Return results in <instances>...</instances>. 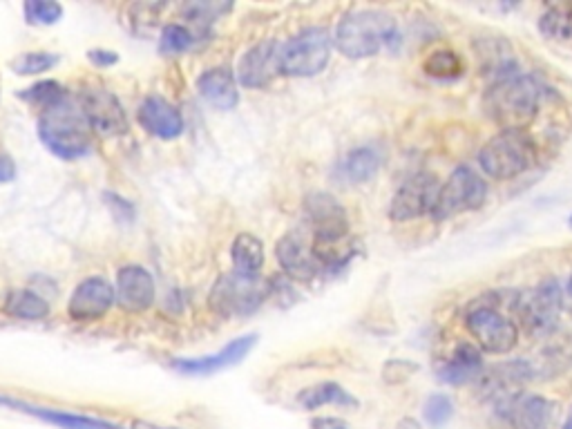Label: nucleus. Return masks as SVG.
Masks as SVG:
<instances>
[{
    "label": "nucleus",
    "mask_w": 572,
    "mask_h": 429,
    "mask_svg": "<svg viewBox=\"0 0 572 429\" xmlns=\"http://www.w3.org/2000/svg\"><path fill=\"white\" fill-rule=\"evenodd\" d=\"M543 85L532 74H510L494 81L483 97V110L503 130H526L541 110Z\"/></svg>",
    "instance_id": "obj_1"
},
{
    "label": "nucleus",
    "mask_w": 572,
    "mask_h": 429,
    "mask_svg": "<svg viewBox=\"0 0 572 429\" xmlns=\"http://www.w3.org/2000/svg\"><path fill=\"white\" fill-rule=\"evenodd\" d=\"M38 137L52 155L61 159H79L90 155L92 126L85 117L79 99L65 94L54 106L41 110L38 117Z\"/></svg>",
    "instance_id": "obj_2"
},
{
    "label": "nucleus",
    "mask_w": 572,
    "mask_h": 429,
    "mask_svg": "<svg viewBox=\"0 0 572 429\" xmlns=\"http://www.w3.org/2000/svg\"><path fill=\"white\" fill-rule=\"evenodd\" d=\"M398 38L394 16L380 9H358L340 18L333 43L342 56L360 61L371 59L383 50H392Z\"/></svg>",
    "instance_id": "obj_3"
},
{
    "label": "nucleus",
    "mask_w": 572,
    "mask_h": 429,
    "mask_svg": "<svg viewBox=\"0 0 572 429\" xmlns=\"http://www.w3.org/2000/svg\"><path fill=\"white\" fill-rule=\"evenodd\" d=\"M537 143L526 130H501L479 152V166L488 177L508 181L537 166Z\"/></svg>",
    "instance_id": "obj_4"
},
{
    "label": "nucleus",
    "mask_w": 572,
    "mask_h": 429,
    "mask_svg": "<svg viewBox=\"0 0 572 429\" xmlns=\"http://www.w3.org/2000/svg\"><path fill=\"white\" fill-rule=\"evenodd\" d=\"M269 295L271 282L262 280L260 275H242L233 271L222 275L213 284L208 304L222 318H244L260 309Z\"/></svg>",
    "instance_id": "obj_5"
},
{
    "label": "nucleus",
    "mask_w": 572,
    "mask_h": 429,
    "mask_svg": "<svg viewBox=\"0 0 572 429\" xmlns=\"http://www.w3.org/2000/svg\"><path fill=\"white\" fill-rule=\"evenodd\" d=\"M512 309L530 336H550L559 327V316L564 311V289L555 280L530 286L514 293Z\"/></svg>",
    "instance_id": "obj_6"
},
{
    "label": "nucleus",
    "mask_w": 572,
    "mask_h": 429,
    "mask_svg": "<svg viewBox=\"0 0 572 429\" xmlns=\"http://www.w3.org/2000/svg\"><path fill=\"white\" fill-rule=\"evenodd\" d=\"M333 36L324 27H307V30L280 43V74L309 79L318 76L331 61Z\"/></svg>",
    "instance_id": "obj_7"
},
{
    "label": "nucleus",
    "mask_w": 572,
    "mask_h": 429,
    "mask_svg": "<svg viewBox=\"0 0 572 429\" xmlns=\"http://www.w3.org/2000/svg\"><path fill=\"white\" fill-rule=\"evenodd\" d=\"M465 327L476 345L488 354H510L519 342V327L494 302H476L465 316Z\"/></svg>",
    "instance_id": "obj_8"
},
{
    "label": "nucleus",
    "mask_w": 572,
    "mask_h": 429,
    "mask_svg": "<svg viewBox=\"0 0 572 429\" xmlns=\"http://www.w3.org/2000/svg\"><path fill=\"white\" fill-rule=\"evenodd\" d=\"M488 199V184L472 168L461 166L447 177L445 184L438 190L432 217L436 222L459 217L463 213L479 211Z\"/></svg>",
    "instance_id": "obj_9"
},
{
    "label": "nucleus",
    "mask_w": 572,
    "mask_h": 429,
    "mask_svg": "<svg viewBox=\"0 0 572 429\" xmlns=\"http://www.w3.org/2000/svg\"><path fill=\"white\" fill-rule=\"evenodd\" d=\"M438 190H441V184H438L436 175L425 173V170L412 175L396 190L392 204H389V219L392 222H412V219L423 215H432Z\"/></svg>",
    "instance_id": "obj_10"
},
{
    "label": "nucleus",
    "mask_w": 572,
    "mask_h": 429,
    "mask_svg": "<svg viewBox=\"0 0 572 429\" xmlns=\"http://www.w3.org/2000/svg\"><path fill=\"white\" fill-rule=\"evenodd\" d=\"M497 412L512 429H555L557 405L539 394L503 396Z\"/></svg>",
    "instance_id": "obj_11"
},
{
    "label": "nucleus",
    "mask_w": 572,
    "mask_h": 429,
    "mask_svg": "<svg viewBox=\"0 0 572 429\" xmlns=\"http://www.w3.org/2000/svg\"><path fill=\"white\" fill-rule=\"evenodd\" d=\"M275 257H278L282 271L289 275L291 280L311 282L322 273L318 257L313 253L311 237H307L302 231L286 233L282 240L275 244Z\"/></svg>",
    "instance_id": "obj_12"
},
{
    "label": "nucleus",
    "mask_w": 572,
    "mask_h": 429,
    "mask_svg": "<svg viewBox=\"0 0 572 429\" xmlns=\"http://www.w3.org/2000/svg\"><path fill=\"white\" fill-rule=\"evenodd\" d=\"M257 336L255 333H246L228 342L224 349H219L217 354L202 356V358H181L173 362V369L179 371L184 376H213L219 374L233 365H240V362L251 354V349L255 347Z\"/></svg>",
    "instance_id": "obj_13"
},
{
    "label": "nucleus",
    "mask_w": 572,
    "mask_h": 429,
    "mask_svg": "<svg viewBox=\"0 0 572 429\" xmlns=\"http://www.w3.org/2000/svg\"><path fill=\"white\" fill-rule=\"evenodd\" d=\"M275 76H280V43L262 41L246 52L237 65V81L244 88H266Z\"/></svg>",
    "instance_id": "obj_14"
},
{
    "label": "nucleus",
    "mask_w": 572,
    "mask_h": 429,
    "mask_svg": "<svg viewBox=\"0 0 572 429\" xmlns=\"http://www.w3.org/2000/svg\"><path fill=\"white\" fill-rule=\"evenodd\" d=\"M85 117L92 130H99L108 137H117L128 132V117L123 112L119 99L108 90H85L79 99Z\"/></svg>",
    "instance_id": "obj_15"
},
{
    "label": "nucleus",
    "mask_w": 572,
    "mask_h": 429,
    "mask_svg": "<svg viewBox=\"0 0 572 429\" xmlns=\"http://www.w3.org/2000/svg\"><path fill=\"white\" fill-rule=\"evenodd\" d=\"M114 300L128 313H143L155 302V280L143 266H123L114 286Z\"/></svg>",
    "instance_id": "obj_16"
},
{
    "label": "nucleus",
    "mask_w": 572,
    "mask_h": 429,
    "mask_svg": "<svg viewBox=\"0 0 572 429\" xmlns=\"http://www.w3.org/2000/svg\"><path fill=\"white\" fill-rule=\"evenodd\" d=\"M114 302H117L114 300V286L108 280L88 278L76 286L68 304V313L76 322H92L106 316Z\"/></svg>",
    "instance_id": "obj_17"
},
{
    "label": "nucleus",
    "mask_w": 572,
    "mask_h": 429,
    "mask_svg": "<svg viewBox=\"0 0 572 429\" xmlns=\"http://www.w3.org/2000/svg\"><path fill=\"white\" fill-rule=\"evenodd\" d=\"M139 123L157 139H177L184 132L181 112L161 97H148L139 106Z\"/></svg>",
    "instance_id": "obj_18"
},
{
    "label": "nucleus",
    "mask_w": 572,
    "mask_h": 429,
    "mask_svg": "<svg viewBox=\"0 0 572 429\" xmlns=\"http://www.w3.org/2000/svg\"><path fill=\"white\" fill-rule=\"evenodd\" d=\"M481 371H483L481 351L470 345V342H461L450 356L443 358V362L436 369V376L445 385L461 387L479 378Z\"/></svg>",
    "instance_id": "obj_19"
},
{
    "label": "nucleus",
    "mask_w": 572,
    "mask_h": 429,
    "mask_svg": "<svg viewBox=\"0 0 572 429\" xmlns=\"http://www.w3.org/2000/svg\"><path fill=\"white\" fill-rule=\"evenodd\" d=\"M304 213L309 217L311 233H351L347 211L327 193L309 195Z\"/></svg>",
    "instance_id": "obj_20"
},
{
    "label": "nucleus",
    "mask_w": 572,
    "mask_h": 429,
    "mask_svg": "<svg viewBox=\"0 0 572 429\" xmlns=\"http://www.w3.org/2000/svg\"><path fill=\"white\" fill-rule=\"evenodd\" d=\"M197 90L202 94V99L217 110H233L240 103L235 74L228 68L206 70L197 79Z\"/></svg>",
    "instance_id": "obj_21"
},
{
    "label": "nucleus",
    "mask_w": 572,
    "mask_h": 429,
    "mask_svg": "<svg viewBox=\"0 0 572 429\" xmlns=\"http://www.w3.org/2000/svg\"><path fill=\"white\" fill-rule=\"evenodd\" d=\"M383 166V150L378 146H360L338 161L336 177L342 184H365L374 179Z\"/></svg>",
    "instance_id": "obj_22"
},
{
    "label": "nucleus",
    "mask_w": 572,
    "mask_h": 429,
    "mask_svg": "<svg viewBox=\"0 0 572 429\" xmlns=\"http://www.w3.org/2000/svg\"><path fill=\"white\" fill-rule=\"evenodd\" d=\"M0 405L18 409V412H25L30 416L41 418V421L50 423V425H59L63 429H126L117 423H108L101 421V418H90V416H81V414H72V412H61V409H45V407H32L25 403H18V400L12 398H3L0 396Z\"/></svg>",
    "instance_id": "obj_23"
},
{
    "label": "nucleus",
    "mask_w": 572,
    "mask_h": 429,
    "mask_svg": "<svg viewBox=\"0 0 572 429\" xmlns=\"http://www.w3.org/2000/svg\"><path fill=\"white\" fill-rule=\"evenodd\" d=\"M298 405L307 412H316L320 407H345V409H358L360 403L354 394H349L345 387H340L338 383H331V380H324L313 387L302 389L298 394Z\"/></svg>",
    "instance_id": "obj_24"
},
{
    "label": "nucleus",
    "mask_w": 572,
    "mask_h": 429,
    "mask_svg": "<svg viewBox=\"0 0 572 429\" xmlns=\"http://www.w3.org/2000/svg\"><path fill=\"white\" fill-rule=\"evenodd\" d=\"M231 260L237 273L260 275L264 266V244L253 233H240L231 246Z\"/></svg>",
    "instance_id": "obj_25"
},
{
    "label": "nucleus",
    "mask_w": 572,
    "mask_h": 429,
    "mask_svg": "<svg viewBox=\"0 0 572 429\" xmlns=\"http://www.w3.org/2000/svg\"><path fill=\"white\" fill-rule=\"evenodd\" d=\"M5 313L16 320H43L50 316V304L34 291L16 289L5 298Z\"/></svg>",
    "instance_id": "obj_26"
},
{
    "label": "nucleus",
    "mask_w": 572,
    "mask_h": 429,
    "mask_svg": "<svg viewBox=\"0 0 572 429\" xmlns=\"http://www.w3.org/2000/svg\"><path fill=\"white\" fill-rule=\"evenodd\" d=\"M541 34L550 41H570L572 38V5L550 7L539 21Z\"/></svg>",
    "instance_id": "obj_27"
},
{
    "label": "nucleus",
    "mask_w": 572,
    "mask_h": 429,
    "mask_svg": "<svg viewBox=\"0 0 572 429\" xmlns=\"http://www.w3.org/2000/svg\"><path fill=\"white\" fill-rule=\"evenodd\" d=\"M423 70L425 74L432 76V79L452 81V79H459V76L463 74V61H461V56L452 50H434L425 59Z\"/></svg>",
    "instance_id": "obj_28"
},
{
    "label": "nucleus",
    "mask_w": 572,
    "mask_h": 429,
    "mask_svg": "<svg viewBox=\"0 0 572 429\" xmlns=\"http://www.w3.org/2000/svg\"><path fill=\"white\" fill-rule=\"evenodd\" d=\"M193 43H195V36L190 34L186 27L166 25L159 38V52L166 56H177V54H184L186 50H190Z\"/></svg>",
    "instance_id": "obj_29"
},
{
    "label": "nucleus",
    "mask_w": 572,
    "mask_h": 429,
    "mask_svg": "<svg viewBox=\"0 0 572 429\" xmlns=\"http://www.w3.org/2000/svg\"><path fill=\"white\" fill-rule=\"evenodd\" d=\"M423 416H425V421L429 427H434V429L445 427L454 416L452 398L445 396V394H432L425 400Z\"/></svg>",
    "instance_id": "obj_30"
},
{
    "label": "nucleus",
    "mask_w": 572,
    "mask_h": 429,
    "mask_svg": "<svg viewBox=\"0 0 572 429\" xmlns=\"http://www.w3.org/2000/svg\"><path fill=\"white\" fill-rule=\"evenodd\" d=\"M65 94H68V92H65V90L61 88V83H56V81H41V83L32 85L30 90H25V92L21 94V99H25L27 103H32V106H36V108L45 110V108L54 106V103L59 101V99H63Z\"/></svg>",
    "instance_id": "obj_31"
},
{
    "label": "nucleus",
    "mask_w": 572,
    "mask_h": 429,
    "mask_svg": "<svg viewBox=\"0 0 572 429\" xmlns=\"http://www.w3.org/2000/svg\"><path fill=\"white\" fill-rule=\"evenodd\" d=\"M27 23L32 25H54L63 18V7L52 0H30L23 7Z\"/></svg>",
    "instance_id": "obj_32"
},
{
    "label": "nucleus",
    "mask_w": 572,
    "mask_h": 429,
    "mask_svg": "<svg viewBox=\"0 0 572 429\" xmlns=\"http://www.w3.org/2000/svg\"><path fill=\"white\" fill-rule=\"evenodd\" d=\"M56 63H59V56H56V54H50V52H25L23 56H18V59L12 63V70L16 74L32 76V74H41V72L52 70Z\"/></svg>",
    "instance_id": "obj_33"
},
{
    "label": "nucleus",
    "mask_w": 572,
    "mask_h": 429,
    "mask_svg": "<svg viewBox=\"0 0 572 429\" xmlns=\"http://www.w3.org/2000/svg\"><path fill=\"white\" fill-rule=\"evenodd\" d=\"M311 429H351L345 418L340 416H316L309 423Z\"/></svg>",
    "instance_id": "obj_34"
},
{
    "label": "nucleus",
    "mask_w": 572,
    "mask_h": 429,
    "mask_svg": "<svg viewBox=\"0 0 572 429\" xmlns=\"http://www.w3.org/2000/svg\"><path fill=\"white\" fill-rule=\"evenodd\" d=\"M88 59L97 65V68H110V65L119 61V56L114 52H108V50H90Z\"/></svg>",
    "instance_id": "obj_35"
},
{
    "label": "nucleus",
    "mask_w": 572,
    "mask_h": 429,
    "mask_svg": "<svg viewBox=\"0 0 572 429\" xmlns=\"http://www.w3.org/2000/svg\"><path fill=\"white\" fill-rule=\"evenodd\" d=\"M14 177H16L14 161L5 155H0V184H9Z\"/></svg>",
    "instance_id": "obj_36"
},
{
    "label": "nucleus",
    "mask_w": 572,
    "mask_h": 429,
    "mask_svg": "<svg viewBox=\"0 0 572 429\" xmlns=\"http://www.w3.org/2000/svg\"><path fill=\"white\" fill-rule=\"evenodd\" d=\"M564 309H568L572 313V275L564 286Z\"/></svg>",
    "instance_id": "obj_37"
},
{
    "label": "nucleus",
    "mask_w": 572,
    "mask_h": 429,
    "mask_svg": "<svg viewBox=\"0 0 572 429\" xmlns=\"http://www.w3.org/2000/svg\"><path fill=\"white\" fill-rule=\"evenodd\" d=\"M396 429H421V425H418L414 418H403V421L396 425Z\"/></svg>",
    "instance_id": "obj_38"
},
{
    "label": "nucleus",
    "mask_w": 572,
    "mask_h": 429,
    "mask_svg": "<svg viewBox=\"0 0 572 429\" xmlns=\"http://www.w3.org/2000/svg\"><path fill=\"white\" fill-rule=\"evenodd\" d=\"M561 429H572V405H570V409H568V416H566V423H564V427Z\"/></svg>",
    "instance_id": "obj_39"
},
{
    "label": "nucleus",
    "mask_w": 572,
    "mask_h": 429,
    "mask_svg": "<svg viewBox=\"0 0 572 429\" xmlns=\"http://www.w3.org/2000/svg\"><path fill=\"white\" fill-rule=\"evenodd\" d=\"M568 226H570V228H572V215H570V217H568Z\"/></svg>",
    "instance_id": "obj_40"
},
{
    "label": "nucleus",
    "mask_w": 572,
    "mask_h": 429,
    "mask_svg": "<svg viewBox=\"0 0 572 429\" xmlns=\"http://www.w3.org/2000/svg\"><path fill=\"white\" fill-rule=\"evenodd\" d=\"M152 429H161V427H152Z\"/></svg>",
    "instance_id": "obj_41"
}]
</instances>
